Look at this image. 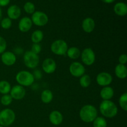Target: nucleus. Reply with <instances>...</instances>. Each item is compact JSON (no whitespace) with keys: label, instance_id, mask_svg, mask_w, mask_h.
Listing matches in <instances>:
<instances>
[{"label":"nucleus","instance_id":"obj_1","mask_svg":"<svg viewBox=\"0 0 127 127\" xmlns=\"http://www.w3.org/2000/svg\"><path fill=\"white\" fill-rule=\"evenodd\" d=\"M99 110L104 117L109 119L115 117L118 114L117 106L110 100H103L99 105Z\"/></svg>","mask_w":127,"mask_h":127},{"label":"nucleus","instance_id":"obj_2","mask_svg":"<svg viewBox=\"0 0 127 127\" xmlns=\"http://www.w3.org/2000/svg\"><path fill=\"white\" fill-rule=\"evenodd\" d=\"M97 115L96 107L91 104L84 105L79 110V117L85 123H92L97 117Z\"/></svg>","mask_w":127,"mask_h":127},{"label":"nucleus","instance_id":"obj_3","mask_svg":"<svg viewBox=\"0 0 127 127\" xmlns=\"http://www.w3.org/2000/svg\"><path fill=\"white\" fill-rule=\"evenodd\" d=\"M16 80L19 85L23 87L31 86L35 81L32 73L26 70L18 72L16 76Z\"/></svg>","mask_w":127,"mask_h":127},{"label":"nucleus","instance_id":"obj_4","mask_svg":"<svg viewBox=\"0 0 127 127\" xmlns=\"http://www.w3.org/2000/svg\"><path fill=\"white\" fill-rule=\"evenodd\" d=\"M16 120V114L11 109H4L0 112V125L3 127H9Z\"/></svg>","mask_w":127,"mask_h":127},{"label":"nucleus","instance_id":"obj_5","mask_svg":"<svg viewBox=\"0 0 127 127\" xmlns=\"http://www.w3.org/2000/svg\"><path fill=\"white\" fill-rule=\"evenodd\" d=\"M23 60L27 68L29 69H35L39 64L40 58L38 55L29 50L24 53Z\"/></svg>","mask_w":127,"mask_h":127},{"label":"nucleus","instance_id":"obj_6","mask_svg":"<svg viewBox=\"0 0 127 127\" xmlns=\"http://www.w3.org/2000/svg\"><path fill=\"white\" fill-rule=\"evenodd\" d=\"M68 49V43L62 39L56 40L50 46V50L52 53L58 56L65 55Z\"/></svg>","mask_w":127,"mask_h":127},{"label":"nucleus","instance_id":"obj_7","mask_svg":"<svg viewBox=\"0 0 127 127\" xmlns=\"http://www.w3.org/2000/svg\"><path fill=\"white\" fill-rule=\"evenodd\" d=\"M32 23L38 27L46 26L48 22V17L47 14L42 11H35L31 17Z\"/></svg>","mask_w":127,"mask_h":127},{"label":"nucleus","instance_id":"obj_8","mask_svg":"<svg viewBox=\"0 0 127 127\" xmlns=\"http://www.w3.org/2000/svg\"><path fill=\"white\" fill-rule=\"evenodd\" d=\"M81 58L83 64L91 66L95 61V54L91 48H86L81 52Z\"/></svg>","mask_w":127,"mask_h":127},{"label":"nucleus","instance_id":"obj_9","mask_svg":"<svg viewBox=\"0 0 127 127\" xmlns=\"http://www.w3.org/2000/svg\"><path fill=\"white\" fill-rule=\"evenodd\" d=\"M69 70L70 74L75 78H80L85 74L86 72L84 66L78 62H74L71 63Z\"/></svg>","mask_w":127,"mask_h":127},{"label":"nucleus","instance_id":"obj_10","mask_svg":"<svg viewBox=\"0 0 127 127\" xmlns=\"http://www.w3.org/2000/svg\"><path fill=\"white\" fill-rule=\"evenodd\" d=\"M113 81V77L107 72H101L96 77V82L100 86H109Z\"/></svg>","mask_w":127,"mask_h":127},{"label":"nucleus","instance_id":"obj_11","mask_svg":"<svg viewBox=\"0 0 127 127\" xmlns=\"http://www.w3.org/2000/svg\"><path fill=\"white\" fill-rule=\"evenodd\" d=\"M26 94V91L23 86L21 85H15L11 87L10 95L14 100H20L24 98Z\"/></svg>","mask_w":127,"mask_h":127},{"label":"nucleus","instance_id":"obj_12","mask_svg":"<svg viewBox=\"0 0 127 127\" xmlns=\"http://www.w3.org/2000/svg\"><path fill=\"white\" fill-rule=\"evenodd\" d=\"M57 63L52 58H45L43 61L42 68L43 71L47 74H52L57 69Z\"/></svg>","mask_w":127,"mask_h":127},{"label":"nucleus","instance_id":"obj_13","mask_svg":"<svg viewBox=\"0 0 127 127\" xmlns=\"http://www.w3.org/2000/svg\"><path fill=\"white\" fill-rule=\"evenodd\" d=\"M1 60L2 63L4 65L11 66L16 63L17 58L14 53L10 51H7L1 54Z\"/></svg>","mask_w":127,"mask_h":127},{"label":"nucleus","instance_id":"obj_14","mask_svg":"<svg viewBox=\"0 0 127 127\" xmlns=\"http://www.w3.org/2000/svg\"><path fill=\"white\" fill-rule=\"evenodd\" d=\"M33 23L32 20L29 17H23L20 19L18 24V28L23 33L29 32L31 29Z\"/></svg>","mask_w":127,"mask_h":127},{"label":"nucleus","instance_id":"obj_15","mask_svg":"<svg viewBox=\"0 0 127 127\" xmlns=\"http://www.w3.org/2000/svg\"><path fill=\"white\" fill-rule=\"evenodd\" d=\"M49 120L53 125H61L63 121V114L58 110H53L49 114Z\"/></svg>","mask_w":127,"mask_h":127},{"label":"nucleus","instance_id":"obj_16","mask_svg":"<svg viewBox=\"0 0 127 127\" xmlns=\"http://www.w3.org/2000/svg\"><path fill=\"white\" fill-rule=\"evenodd\" d=\"M7 16L10 19L16 20L20 17L21 15V9L17 5H11L7 10Z\"/></svg>","mask_w":127,"mask_h":127},{"label":"nucleus","instance_id":"obj_17","mask_svg":"<svg viewBox=\"0 0 127 127\" xmlns=\"http://www.w3.org/2000/svg\"><path fill=\"white\" fill-rule=\"evenodd\" d=\"M95 27V21L91 17H86L82 22V28L86 33H91Z\"/></svg>","mask_w":127,"mask_h":127},{"label":"nucleus","instance_id":"obj_18","mask_svg":"<svg viewBox=\"0 0 127 127\" xmlns=\"http://www.w3.org/2000/svg\"><path fill=\"white\" fill-rule=\"evenodd\" d=\"M114 11L115 14L119 16L124 17L127 14V5L123 2H117L114 6Z\"/></svg>","mask_w":127,"mask_h":127},{"label":"nucleus","instance_id":"obj_19","mask_svg":"<svg viewBox=\"0 0 127 127\" xmlns=\"http://www.w3.org/2000/svg\"><path fill=\"white\" fill-rule=\"evenodd\" d=\"M114 95V90L112 87H103L100 91V96L103 100H111Z\"/></svg>","mask_w":127,"mask_h":127},{"label":"nucleus","instance_id":"obj_20","mask_svg":"<svg viewBox=\"0 0 127 127\" xmlns=\"http://www.w3.org/2000/svg\"><path fill=\"white\" fill-rule=\"evenodd\" d=\"M115 76L121 79H125L127 76V68L125 64H118L115 68Z\"/></svg>","mask_w":127,"mask_h":127},{"label":"nucleus","instance_id":"obj_21","mask_svg":"<svg viewBox=\"0 0 127 127\" xmlns=\"http://www.w3.org/2000/svg\"><path fill=\"white\" fill-rule=\"evenodd\" d=\"M53 93L50 89H45L41 93L40 99L43 103L48 104L53 100Z\"/></svg>","mask_w":127,"mask_h":127},{"label":"nucleus","instance_id":"obj_22","mask_svg":"<svg viewBox=\"0 0 127 127\" xmlns=\"http://www.w3.org/2000/svg\"><path fill=\"white\" fill-rule=\"evenodd\" d=\"M68 58L71 60H76L81 56V51L78 47H71L68 48L66 53Z\"/></svg>","mask_w":127,"mask_h":127},{"label":"nucleus","instance_id":"obj_23","mask_svg":"<svg viewBox=\"0 0 127 127\" xmlns=\"http://www.w3.org/2000/svg\"><path fill=\"white\" fill-rule=\"evenodd\" d=\"M43 32L40 30H36L33 31L31 37V41L33 43H39L43 39Z\"/></svg>","mask_w":127,"mask_h":127},{"label":"nucleus","instance_id":"obj_24","mask_svg":"<svg viewBox=\"0 0 127 127\" xmlns=\"http://www.w3.org/2000/svg\"><path fill=\"white\" fill-rule=\"evenodd\" d=\"M11 89V86L8 81L4 80L0 81V93L2 95L9 94Z\"/></svg>","mask_w":127,"mask_h":127},{"label":"nucleus","instance_id":"obj_25","mask_svg":"<svg viewBox=\"0 0 127 127\" xmlns=\"http://www.w3.org/2000/svg\"><path fill=\"white\" fill-rule=\"evenodd\" d=\"M91 84V78L88 74H84L79 78V84L82 88H88Z\"/></svg>","mask_w":127,"mask_h":127},{"label":"nucleus","instance_id":"obj_26","mask_svg":"<svg viewBox=\"0 0 127 127\" xmlns=\"http://www.w3.org/2000/svg\"><path fill=\"white\" fill-rule=\"evenodd\" d=\"M93 123V127H107V122L105 119L102 117H97L94 121Z\"/></svg>","mask_w":127,"mask_h":127},{"label":"nucleus","instance_id":"obj_27","mask_svg":"<svg viewBox=\"0 0 127 127\" xmlns=\"http://www.w3.org/2000/svg\"><path fill=\"white\" fill-rule=\"evenodd\" d=\"M119 105L124 111H127V93H124L122 94L119 99Z\"/></svg>","mask_w":127,"mask_h":127},{"label":"nucleus","instance_id":"obj_28","mask_svg":"<svg viewBox=\"0 0 127 127\" xmlns=\"http://www.w3.org/2000/svg\"><path fill=\"white\" fill-rule=\"evenodd\" d=\"M24 9L26 13L29 14H32L35 11V6L32 2H26L24 5Z\"/></svg>","mask_w":127,"mask_h":127},{"label":"nucleus","instance_id":"obj_29","mask_svg":"<svg viewBox=\"0 0 127 127\" xmlns=\"http://www.w3.org/2000/svg\"><path fill=\"white\" fill-rule=\"evenodd\" d=\"M13 99L10 94H4L1 98V103L2 105L8 106L12 102Z\"/></svg>","mask_w":127,"mask_h":127},{"label":"nucleus","instance_id":"obj_30","mask_svg":"<svg viewBox=\"0 0 127 127\" xmlns=\"http://www.w3.org/2000/svg\"><path fill=\"white\" fill-rule=\"evenodd\" d=\"M1 26L3 29H9L12 26V20L9 17H4L1 21Z\"/></svg>","mask_w":127,"mask_h":127},{"label":"nucleus","instance_id":"obj_31","mask_svg":"<svg viewBox=\"0 0 127 127\" xmlns=\"http://www.w3.org/2000/svg\"><path fill=\"white\" fill-rule=\"evenodd\" d=\"M7 48V42L4 38L0 36V54H2V53L6 51Z\"/></svg>","mask_w":127,"mask_h":127},{"label":"nucleus","instance_id":"obj_32","mask_svg":"<svg viewBox=\"0 0 127 127\" xmlns=\"http://www.w3.org/2000/svg\"><path fill=\"white\" fill-rule=\"evenodd\" d=\"M31 51L35 54L38 55L42 51V47L39 43H33L31 47Z\"/></svg>","mask_w":127,"mask_h":127},{"label":"nucleus","instance_id":"obj_33","mask_svg":"<svg viewBox=\"0 0 127 127\" xmlns=\"http://www.w3.org/2000/svg\"><path fill=\"white\" fill-rule=\"evenodd\" d=\"M33 76L35 79H40L42 77V73L40 69H36L33 71Z\"/></svg>","mask_w":127,"mask_h":127},{"label":"nucleus","instance_id":"obj_34","mask_svg":"<svg viewBox=\"0 0 127 127\" xmlns=\"http://www.w3.org/2000/svg\"><path fill=\"white\" fill-rule=\"evenodd\" d=\"M119 64H125L127 62V56L126 54H122L120 55L119 58Z\"/></svg>","mask_w":127,"mask_h":127},{"label":"nucleus","instance_id":"obj_35","mask_svg":"<svg viewBox=\"0 0 127 127\" xmlns=\"http://www.w3.org/2000/svg\"><path fill=\"white\" fill-rule=\"evenodd\" d=\"M11 0H0V7H5L9 4Z\"/></svg>","mask_w":127,"mask_h":127},{"label":"nucleus","instance_id":"obj_36","mask_svg":"<svg viewBox=\"0 0 127 127\" xmlns=\"http://www.w3.org/2000/svg\"><path fill=\"white\" fill-rule=\"evenodd\" d=\"M101 1H102L103 2L106 4H111L112 2H114L115 0H100Z\"/></svg>","mask_w":127,"mask_h":127},{"label":"nucleus","instance_id":"obj_37","mask_svg":"<svg viewBox=\"0 0 127 127\" xmlns=\"http://www.w3.org/2000/svg\"><path fill=\"white\" fill-rule=\"evenodd\" d=\"M2 10H1V7H0V21H1V19H2Z\"/></svg>","mask_w":127,"mask_h":127},{"label":"nucleus","instance_id":"obj_38","mask_svg":"<svg viewBox=\"0 0 127 127\" xmlns=\"http://www.w3.org/2000/svg\"><path fill=\"white\" fill-rule=\"evenodd\" d=\"M0 127H3L2 126H1V125H0Z\"/></svg>","mask_w":127,"mask_h":127}]
</instances>
